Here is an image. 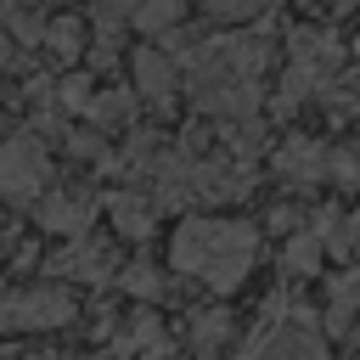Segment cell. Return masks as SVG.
<instances>
[{
	"label": "cell",
	"mask_w": 360,
	"mask_h": 360,
	"mask_svg": "<svg viewBox=\"0 0 360 360\" xmlns=\"http://www.w3.org/2000/svg\"><path fill=\"white\" fill-rule=\"evenodd\" d=\"M338 248H360V208L343 219V231H338Z\"/></svg>",
	"instance_id": "d6986e66"
},
{
	"label": "cell",
	"mask_w": 360,
	"mask_h": 360,
	"mask_svg": "<svg viewBox=\"0 0 360 360\" xmlns=\"http://www.w3.org/2000/svg\"><path fill=\"white\" fill-rule=\"evenodd\" d=\"M73 321V292L68 287H22L0 298V332H51Z\"/></svg>",
	"instance_id": "3957f363"
},
{
	"label": "cell",
	"mask_w": 360,
	"mask_h": 360,
	"mask_svg": "<svg viewBox=\"0 0 360 360\" xmlns=\"http://www.w3.org/2000/svg\"><path fill=\"white\" fill-rule=\"evenodd\" d=\"M259 259V231L242 219H186L169 242V264L214 292H236Z\"/></svg>",
	"instance_id": "6da1fadb"
},
{
	"label": "cell",
	"mask_w": 360,
	"mask_h": 360,
	"mask_svg": "<svg viewBox=\"0 0 360 360\" xmlns=\"http://www.w3.org/2000/svg\"><path fill=\"white\" fill-rule=\"evenodd\" d=\"M56 56H68V62H79V51H84V22L79 17H56V22H45V34H39Z\"/></svg>",
	"instance_id": "8fae6325"
},
{
	"label": "cell",
	"mask_w": 360,
	"mask_h": 360,
	"mask_svg": "<svg viewBox=\"0 0 360 360\" xmlns=\"http://www.w3.org/2000/svg\"><path fill=\"white\" fill-rule=\"evenodd\" d=\"M90 214H96V202L84 191H51L39 202V231H51V236H84Z\"/></svg>",
	"instance_id": "ba28073f"
},
{
	"label": "cell",
	"mask_w": 360,
	"mask_h": 360,
	"mask_svg": "<svg viewBox=\"0 0 360 360\" xmlns=\"http://www.w3.org/2000/svg\"><path fill=\"white\" fill-rule=\"evenodd\" d=\"M242 360H326V349H321V338L309 326H276V321H264L248 338Z\"/></svg>",
	"instance_id": "5b68a950"
},
{
	"label": "cell",
	"mask_w": 360,
	"mask_h": 360,
	"mask_svg": "<svg viewBox=\"0 0 360 360\" xmlns=\"http://www.w3.org/2000/svg\"><path fill=\"white\" fill-rule=\"evenodd\" d=\"M101 6H107V11H112V17H124V11H129V6H135V0H101Z\"/></svg>",
	"instance_id": "ffe728a7"
},
{
	"label": "cell",
	"mask_w": 360,
	"mask_h": 360,
	"mask_svg": "<svg viewBox=\"0 0 360 360\" xmlns=\"http://www.w3.org/2000/svg\"><path fill=\"white\" fill-rule=\"evenodd\" d=\"M118 287H124V292H135V298H158V292H163V276H158L152 264H141V259H135V264H124V270H118Z\"/></svg>",
	"instance_id": "2e32d148"
},
{
	"label": "cell",
	"mask_w": 360,
	"mask_h": 360,
	"mask_svg": "<svg viewBox=\"0 0 360 360\" xmlns=\"http://www.w3.org/2000/svg\"><path fill=\"white\" fill-rule=\"evenodd\" d=\"M202 11H208V17H219V22H242V17H253V11H259V0H202Z\"/></svg>",
	"instance_id": "e0dca14e"
},
{
	"label": "cell",
	"mask_w": 360,
	"mask_h": 360,
	"mask_svg": "<svg viewBox=\"0 0 360 360\" xmlns=\"http://www.w3.org/2000/svg\"><path fill=\"white\" fill-rule=\"evenodd\" d=\"M56 96H62V107H68V112H84V107H90V79H62V90H56Z\"/></svg>",
	"instance_id": "ac0fdd59"
},
{
	"label": "cell",
	"mask_w": 360,
	"mask_h": 360,
	"mask_svg": "<svg viewBox=\"0 0 360 360\" xmlns=\"http://www.w3.org/2000/svg\"><path fill=\"white\" fill-rule=\"evenodd\" d=\"M45 270L62 276V281H112L118 253H112V242H101V236H68V248L51 253Z\"/></svg>",
	"instance_id": "277c9868"
},
{
	"label": "cell",
	"mask_w": 360,
	"mask_h": 360,
	"mask_svg": "<svg viewBox=\"0 0 360 360\" xmlns=\"http://www.w3.org/2000/svg\"><path fill=\"white\" fill-rule=\"evenodd\" d=\"M225 338H231V315H225V309L191 315V343H197V354H214V349H219Z\"/></svg>",
	"instance_id": "5bb4252c"
},
{
	"label": "cell",
	"mask_w": 360,
	"mask_h": 360,
	"mask_svg": "<svg viewBox=\"0 0 360 360\" xmlns=\"http://www.w3.org/2000/svg\"><path fill=\"white\" fill-rule=\"evenodd\" d=\"M135 90L163 112V107L174 101V90H180V62H174L169 51H158V45H141V51H135Z\"/></svg>",
	"instance_id": "8992f818"
},
{
	"label": "cell",
	"mask_w": 360,
	"mask_h": 360,
	"mask_svg": "<svg viewBox=\"0 0 360 360\" xmlns=\"http://www.w3.org/2000/svg\"><path fill=\"white\" fill-rule=\"evenodd\" d=\"M107 214H112V231L129 236V242L152 236V225H158V202L141 197V191H112V197H107Z\"/></svg>",
	"instance_id": "9c48e42d"
},
{
	"label": "cell",
	"mask_w": 360,
	"mask_h": 360,
	"mask_svg": "<svg viewBox=\"0 0 360 360\" xmlns=\"http://www.w3.org/2000/svg\"><path fill=\"white\" fill-rule=\"evenodd\" d=\"M276 174H281L287 186H321V180H326V146L309 141V135L281 141V152H276Z\"/></svg>",
	"instance_id": "52a82bcc"
},
{
	"label": "cell",
	"mask_w": 360,
	"mask_h": 360,
	"mask_svg": "<svg viewBox=\"0 0 360 360\" xmlns=\"http://www.w3.org/2000/svg\"><path fill=\"white\" fill-rule=\"evenodd\" d=\"M101 129H118V124H129V112H135V101L124 96V90H96L90 96V107H84Z\"/></svg>",
	"instance_id": "7c38bea8"
},
{
	"label": "cell",
	"mask_w": 360,
	"mask_h": 360,
	"mask_svg": "<svg viewBox=\"0 0 360 360\" xmlns=\"http://www.w3.org/2000/svg\"><path fill=\"white\" fill-rule=\"evenodd\" d=\"M186 17V0H135V22L141 34H169Z\"/></svg>",
	"instance_id": "30bf717a"
},
{
	"label": "cell",
	"mask_w": 360,
	"mask_h": 360,
	"mask_svg": "<svg viewBox=\"0 0 360 360\" xmlns=\"http://www.w3.org/2000/svg\"><path fill=\"white\" fill-rule=\"evenodd\" d=\"M321 253H326V242H321L315 231H292V242H287V270H292V276H315Z\"/></svg>",
	"instance_id": "4fadbf2b"
},
{
	"label": "cell",
	"mask_w": 360,
	"mask_h": 360,
	"mask_svg": "<svg viewBox=\"0 0 360 360\" xmlns=\"http://www.w3.org/2000/svg\"><path fill=\"white\" fill-rule=\"evenodd\" d=\"M51 180V158L39 146V135H6L0 141V202H34Z\"/></svg>",
	"instance_id": "7a4b0ae2"
},
{
	"label": "cell",
	"mask_w": 360,
	"mask_h": 360,
	"mask_svg": "<svg viewBox=\"0 0 360 360\" xmlns=\"http://www.w3.org/2000/svg\"><path fill=\"white\" fill-rule=\"evenodd\" d=\"M326 180H338V186L360 191V141H349V146L326 152Z\"/></svg>",
	"instance_id": "9a60e30c"
}]
</instances>
